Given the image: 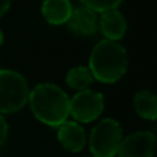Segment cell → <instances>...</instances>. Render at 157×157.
Listing matches in <instances>:
<instances>
[{
  "label": "cell",
  "mask_w": 157,
  "mask_h": 157,
  "mask_svg": "<svg viewBox=\"0 0 157 157\" xmlns=\"http://www.w3.org/2000/svg\"><path fill=\"white\" fill-rule=\"evenodd\" d=\"M84 7L92 10L94 13H108V11L116 10L123 0H80Z\"/></svg>",
  "instance_id": "4fadbf2b"
},
{
  "label": "cell",
  "mask_w": 157,
  "mask_h": 157,
  "mask_svg": "<svg viewBox=\"0 0 157 157\" xmlns=\"http://www.w3.org/2000/svg\"><path fill=\"white\" fill-rule=\"evenodd\" d=\"M99 26L106 40L110 41H119L120 39L124 37L125 32H127V22L119 10L103 13L101 17Z\"/></svg>",
  "instance_id": "ba28073f"
},
{
  "label": "cell",
  "mask_w": 157,
  "mask_h": 157,
  "mask_svg": "<svg viewBox=\"0 0 157 157\" xmlns=\"http://www.w3.org/2000/svg\"><path fill=\"white\" fill-rule=\"evenodd\" d=\"M3 40H4V36H3V32H2V29H0V46L3 44Z\"/></svg>",
  "instance_id": "2e32d148"
},
{
  "label": "cell",
  "mask_w": 157,
  "mask_h": 157,
  "mask_svg": "<svg viewBox=\"0 0 157 157\" xmlns=\"http://www.w3.org/2000/svg\"><path fill=\"white\" fill-rule=\"evenodd\" d=\"M92 80H94V77H92L90 69L86 68V66L72 68L71 71L68 72V75H66V84H68L71 88L78 90V92L88 90Z\"/></svg>",
  "instance_id": "7c38bea8"
},
{
  "label": "cell",
  "mask_w": 157,
  "mask_h": 157,
  "mask_svg": "<svg viewBox=\"0 0 157 157\" xmlns=\"http://www.w3.org/2000/svg\"><path fill=\"white\" fill-rule=\"evenodd\" d=\"M68 26L73 32L83 36H91L97 30V15L92 10L87 7H77L72 11L68 21Z\"/></svg>",
  "instance_id": "9c48e42d"
},
{
  "label": "cell",
  "mask_w": 157,
  "mask_h": 157,
  "mask_svg": "<svg viewBox=\"0 0 157 157\" xmlns=\"http://www.w3.org/2000/svg\"><path fill=\"white\" fill-rule=\"evenodd\" d=\"M123 141V130L113 119H103L90 134V152L94 157H114Z\"/></svg>",
  "instance_id": "277c9868"
},
{
  "label": "cell",
  "mask_w": 157,
  "mask_h": 157,
  "mask_svg": "<svg viewBox=\"0 0 157 157\" xmlns=\"http://www.w3.org/2000/svg\"><path fill=\"white\" fill-rule=\"evenodd\" d=\"M29 87L21 73L10 69H0V114L15 113L26 105Z\"/></svg>",
  "instance_id": "3957f363"
},
{
  "label": "cell",
  "mask_w": 157,
  "mask_h": 157,
  "mask_svg": "<svg viewBox=\"0 0 157 157\" xmlns=\"http://www.w3.org/2000/svg\"><path fill=\"white\" fill-rule=\"evenodd\" d=\"M11 4V0H0V18L8 11Z\"/></svg>",
  "instance_id": "9a60e30c"
},
{
  "label": "cell",
  "mask_w": 157,
  "mask_h": 157,
  "mask_svg": "<svg viewBox=\"0 0 157 157\" xmlns=\"http://www.w3.org/2000/svg\"><path fill=\"white\" fill-rule=\"evenodd\" d=\"M128 57L125 48L117 41L102 40L90 55V72L101 83H116L127 72Z\"/></svg>",
  "instance_id": "7a4b0ae2"
},
{
  "label": "cell",
  "mask_w": 157,
  "mask_h": 157,
  "mask_svg": "<svg viewBox=\"0 0 157 157\" xmlns=\"http://www.w3.org/2000/svg\"><path fill=\"white\" fill-rule=\"evenodd\" d=\"M7 135H8V124L6 121L4 116L0 114V146L7 141Z\"/></svg>",
  "instance_id": "5bb4252c"
},
{
  "label": "cell",
  "mask_w": 157,
  "mask_h": 157,
  "mask_svg": "<svg viewBox=\"0 0 157 157\" xmlns=\"http://www.w3.org/2000/svg\"><path fill=\"white\" fill-rule=\"evenodd\" d=\"M105 108L103 95L98 91H80L71 99L69 114L76 123H91L102 114Z\"/></svg>",
  "instance_id": "5b68a950"
},
{
  "label": "cell",
  "mask_w": 157,
  "mask_h": 157,
  "mask_svg": "<svg viewBox=\"0 0 157 157\" xmlns=\"http://www.w3.org/2000/svg\"><path fill=\"white\" fill-rule=\"evenodd\" d=\"M134 108L139 117L145 120H157V97L147 90H141L134 97Z\"/></svg>",
  "instance_id": "8fae6325"
},
{
  "label": "cell",
  "mask_w": 157,
  "mask_h": 157,
  "mask_svg": "<svg viewBox=\"0 0 157 157\" xmlns=\"http://www.w3.org/2000/svg\"><path fill=\"white\" fill-rule=\"evenodd\" d=\"M32 113L39 121L50 127H59L68 120L71 99L65 91L51 83H41L29 92Z\"/></svg>",
  "instance_id": "6da1fadb"
},
{
  "label": "cell",
  "mask_w": 157,
  "mask_h": 157,
  "mask_svg": "<svg viewBox=\"0 0 157 157\" xmlns=\"http://www.w3.org/2000/svg\"><path fill=\"white\" fill-rule=\"evenodd\" d=\"M72 4L69 0H44L41 14L48 24L62 25L68 24L72 15Z\"/></svg>",
  "instance_id": "30bf717a"
},
{
  "label": "cell",
  "mask_w": 157,
  "mask_h": 157,
  "mask_svg": "<svg viewBox=\"0 0 157 157\" xmlns=\"http://www.w3.org/2000/svg\"><path fill=\"white\" fill-rule=\"evenodd\" d=\"M57 138L59 141L61 146L65 150L72 153H78L84 149L87 142L86 131L76 121H68L58 127Z\"/></svg>",
  "instance_id": "52a82bcc"
},
{
  "label": "cell",
  "mask_w": 157,
  "mask_h": 157,
  "mask_svg": "<svg viewBox=\"0 0 157 157\" xmlns=\"http://www.w3.org/2000/svg\"><path fill=\"white\" fill-rule=\"evenodd\" d=\"M156 136L149 131H138L123 138L117 150L119 157H153Z\"/></svg>",
  "instance_id": "8992f818"
}]
</instances>
